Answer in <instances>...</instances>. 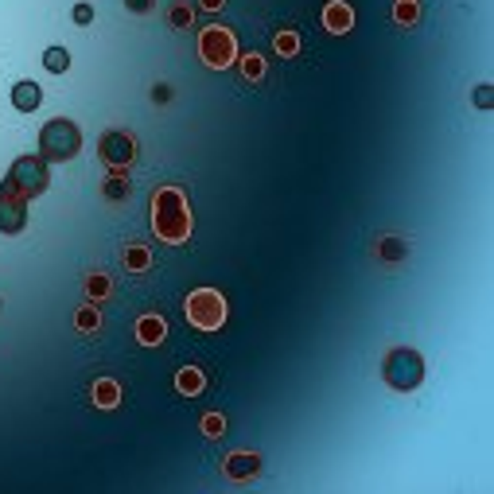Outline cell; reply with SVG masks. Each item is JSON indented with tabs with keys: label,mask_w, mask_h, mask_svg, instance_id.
<instances>
[{
	"label": "cell",
	"mask_w": 494,
	"mask_h": 494,
	"mask_svg": "<svg viewBox=\"0 0 494 494\" xmlns=\"http://www.w3.org/2000/svg\"><path fill=\"white\" fill-rule=\"evenodd\" d=\"M152 230L168 245H183L191 237V207L179 187H160L152 195Z\"/></svg>",
	"instance_id": "6da1fadb"
},
{
	"label": "cell",
	"mask_w": 494,
	"mask_h": 494,
	"mask_svg": "<svg viewBox=\"0 0 494 494\" xmlns=\"http://www.w3.org/2000/svg\"><path fill=\"white\" fill-rule=\"evenodd\" d=\"M47 183H51V176H47L43 156H20V160L8 168V176H4V191L20 195V199H36V195H43Z\"/></svg>",
	"instance_id": "7a4b0ae2"
},
{
	"label": "cell",
	"mask_w": 494,
	"mask_h": 494,
	"mask_svg": "<svg viewBox=\"0 0 494 494\" xmlns=\"http://www.w3.org/2000/svg\"><path fill=\"white\" fill-rule=\"evenodd\" d=\"M183 311H187V323L199 327V331H218L226 323V296L214 292V288H195L191 296L183 300Z\"/></svg>",
	"instance_id": "3957f363"
},
{
	"label": "cell",
	"mask_w": 494,
	"mask_h": 494,
	"mask_svg": "<svg viewBox=\"0 0 494 494\" xmlns=\"http://www.w3.org/2000/svg\"><path fill=\"white\" fill-rule=\"evenodd\" d=\"M382 377H385V385L409 393V390H417V385L424 382V358L417 350H409V347H397V350L385 354Z\"/></svg>",
	"instance_id": "277c9868"
},
{
	"label": "cell",
	"mask_w": 494,
	"mask_h": 494,
	"mask_svg": "<svg viewBox=\"0 0 494 494\" xmlns=\"http://www.w3.org/2000/svg\"><path fill=\"white\" fill-rule=\"evenodd\" d=\"M78 148H82V133L67 117L47 121L43 133H39V156H43V160H74Z\"/></svg>",
	"instance_id": "5b68a950"
},
{
	"label": "cell",
	"mask_w": 494,
	"mask_h": 494,
	"mask_svg": "<svg viewBox=\"0 0 494 494\" xmlns=\"http://www.w3.org/2000/svg\"><path fill=\"white\" fill-rule=\"evenodd\" d=\"M199 55H203V63H207V67L226 70L230 63L237 59V39H234V31H230V28H218V23L203 28V36H199Z\"/></svg>",
	"instance_id": "8992f818"
},
{
	"label": "cell",
	"mask_w": 494,
	"mask_h": 494,
	"mask_svg": "<svg viewBox=\"0 0 494 494\" xmlns=\"http://www.w3.org/2000/svg\"><path fill=\"white\" fill-rule=\"evenodd\" d=\"M133 156H136V141L129 133H121V129H113V133H105L102 136V160L109 163V168H129L133 163Z\"/></svg>",
	"instance_id": "52a82bcc"
},
{
	"label": "cell",
	"mask_w": 494,
	"mask_h": 494,
	"mask_svg": "<svg viewBox=\"0 0 494 494\" xmlns=\"http://www.w3.org/2000/svg\"><path fill=\"white\" fill-rule=\"evenodd\" d=\"M28 226V199L0 191V234H20Z\"/></svg>",
	"instance_id": "ba28073f"
},
{
	"label": "cell",
	"mask_w": 494,
	"mask_h": 494,
	"mask_svg": "<svg viewBox=\"0 0 494 494\" xmlns=\"http://www.w3.org/2000/svg\"><path fill=\"white\" fill-rule=\"evenodd\" d=\"M323 28L331 31V36H347L354 28V12L347 0H331V4L323 8Z\"/></svg>",
	"instance_id": "9c48e42d"
},
{
	"label": "cell",
	"mask_w": 494,
	"mask_h": 494,
	"mask_svg": "<svg viewBox=\"0 0 494 494\" xmlns=\"http://www.w3.org/2000/svg\"><path fill=\"white\" fill-rule=\"evenodd\" d=\"M12 105L20 113H36L39 105H43V90H39L36 82H16L12 86Z\"/></svg>",
	"instance_id": "30bf717a"
},
{
	"label": "cell",
	"mask_w": 494,
	"mask_h": 494,
	"mask_svg": "<svg viewBox=\"0 0 494 494\" xmlns=\"http://www.w3.org/2000/svg\"><path fill=\"white\" fill-rule=\"evenodd\" d=\"M163 335H168V323H163V316H141V319H136V339H141L144 347H156V343H163Z\"/></svg>",
	"instance_id": "8fae6325"
},
{
	"label": "cell",
	"mask_w": 494,
	"mask_h": 494,
	"mask_svg": "<svg viewBox=\"0 0 494 494\" xmlns=\"http://www.w3.org/2000/svg\"><path fill=\"white\" fill-rule=\"evenodd\" d=\"M261 459L253 456V451H234V456L226 459V475L230 479H249V475H257Z\"/></svg>",
	"instance_id": "7c38bea8"
},
{
	"label": "cell",
	"mask_w": 494,
	"mask_h": 494,
	"mask_svg": "<svg viewBox=\"0 0 494 494\" xmlns=\"http://www.w3.org/2000/svg\"><path fill=\"white\" fill-rule=\"evenodd\" d=\"M203 385H207V377H203L199 366H183L176 374V390L183 393V397H195V393H203Z\"/></svg>",
	"instance_id": "4fadbf2b"
},
{
	"label": "cell",
	"mask_w": 494,
	"mask_h": 494,
	"mask_svg": "<svg viewBox=\"0 0 494 494\" xmlns=\"http://www.w3.org/2000/svg\"><path fill=\"white\" fill-rule=\"evenodd\" d=\"M117 397H121L117 382H109V377H102V382H94V401H97L102 409H113V405H117Z\"/></svg>",
	"instance_id": "5bb4252c"
},
{
	"label": "cell",
	"mask_w": 494,
	"mask_h": 494,
	"mask_svg": "<svg viewBox=\"0 0 494 494\" xmlns=\"http://www.w3.org/2000/svg\"><path fill=\"white\" fill-rule=\"evenodd\" d=\"M43 67L51 74H67V67H70L67 47H47V51H43Z\"/></svg>",
	"instance_id": "9a60e30c"
},
{
	"label": "cell",
	"mask_w": 494,
	"mask_h": 494,
	"mask_svg": "<svg viewBox=\"0 0 494 494\" xmlns=\"http://www.w3.org/2000/svg\"><path fill=\"white\" fill-rule=\"evenodd\" d=\"M148 265H152V257H148L144 245H129V249H125V269H133V273H144Z\"/></svg>",
	"instance_id": "2e32d148"
},
{
	"label": "cell",
	"mask_w": 494,
	"mask_h": 494,
	"mask_svg": "<svg viewBox=\"0 0 494 494\" xmlns=\"http://www.w3.org/2000/svg\"><path fill=\"white\" fill-rule=\"evenodd\" d=\"M276 51H281V55H296V51H300V36H296V31H281V36H276Z\"/></svg>",
	"instance_id": "e0dca14e"
},
{
	"label": "cell",
	"mask_w": 494,
	"mask_h": 494,
	"mask_svg": "<svg viewBox=\"0 0 494 494\" xmlns=\"http://www.w3.org/2000/svg\"><path fill=\"white\" fill-rule=\"evenodd\" d=\"M242 74L257 82L261 74H265V63H261V55H245V59H242Z\"/></svg>",
	"instance_id": "ac0fdd59"
},
{
	"label": "cell",
	"mask_w": 494,
	"mask_h": 494,
	"mask_svg": "<svg viewBox=\"0 0 494 494\" xmlns=\"http://www.w3.org/2000/svg\"><path fill=\"white\" fill-rule=\"evenodd\" d=\"M97 323H102V316H97V308H82V311H78V331H94Z\"/></svg>",
	"instance_id": "d6986e66"
},
{
	"label": "cell",
	"mask_w": 494,
	"mask_h": 494,
	"mask_svg": "<svg viewBox=\"0 0 494 494\" xmlns=\"http://www.w3.org/2000/svg\"><path fill=\"white\" fill-rule=\"evenodd\" d=\"M397 23H417V4L413 0H397Z\"/></svg>",
	"instance_id": "ffe728a7"
},
{
	"label": "cell",
	"mask_w": 494,
	"mask_h": 494,
	"mask_svg": "<svg viewBox=\"0 0 494 494\" xmlns=\"http://www.w3.org/2000/svg\"><path fill=\"white\" fill-rule=\"evenodd\" d=\"M86 288H90V296H109V276H102V273H97V276H90Z\"/></svg>",
	"instance_id": "44dd1931"
},
{
	"label": "cell",
	"mask_w": 494,
	"mask_h": 494,
	"mask_svg": "<svg viewBox=\"0 0 494 494\" xmlns=\"http://www.w3.org/2000/svg\"><path fill=\"white\" fill-rule=\"evenodd\" d=\"M382 257H385V261H397V257H405V245H401L397 237H390V242L382 245Z\"/></svg>",
	"instance_id": "7402d4cb"
},
{
	"label": "cell",
	"mask_w": 494,
	"mask_h": 494,
	"mask_svg": "<svg viewBox=\"0 0 494 494\" xmlns=\"http://www.w3.org/2000/svg\"><path fill=\"white\" fill-rule=\"evenodd\" d=\"M94 20V8L90 4H74V23H90Z\"/></svg>",
	"instance_id": "603a6c76"
},
{
	"label": "cell",
	"mask_w": 494,
	"mask_h": 494,
	"mask_svg": "<svg viewBox=\"0 0 494 494\" xmlns=\"http://www.w3.org/2000/svg\"><path fill=\"white\" fill-rule=\"evenodd\" d=\"M475 105H479V109H490V86L475 90Z\"/></svg>",
	"instance_id": "cb8c5ba5"
},
{
	"label": "cell",
	"mask_w": 494,
	"mask_h": 494,
	"mask_svg": "<svg viewBox=\"0 0 494 494\" xmlns=\"http://www.w3.org/2000/svg\"><path fill=\"white\" fill-rule=\"evenodd\" d=\"M105 195H109V199H125V183H121V179H109Z\"/></svg>",
	"instance_id": "d4e9b609"
},
{
	"label": "cell",
	"mask_w": 494,
	"mask_h": 494,
	"mask_svg": "<svg viewBox=\"0 0 494 494\" xmlns=\"http://www.w3.org/2000/svg\"><path fill=\"white\" fill-rule=\"evenodd\" d=\"M187 20H191V12H187V8H183V4H179V8H176V12H171V23H176V28H183V23H187Z\"/></svg>",
	"instance_id": "484cf974"
},
{
	"label": "cell",
	"mask_w": 494,
	"mask_h": 494,
	"mask_svg": "<svg viewBox=\"0 0 494 494\" xmlns=\"http://www.w3.org/2000/svg\"><path fill=\"white\" fill-rule=\"evenodd\" d=\"M203 428H207V436H218V432H222V417H207V421H203Z\"/></svg>",
	"instance_id": "4316f807"
},
{
	"label": "cell",
	"mask_w": 494,
	"mask_h": 494,
	"mask_svg": "<svg viewBox=\"0 0 494 494\" xmlns=\"http://www.w3.org/2000/svg\"><path fill=\"white\" fill-rule=\"evenodd\" d=\"M129 8H133V12H148V8H152V0H125Z\"/></svg>",
	"instance_id": "83f0119b"
},
{
	"label": "cell",
	"mask_w": 494,
	"mask_h": 494,
	"mask_svg": "<svg viewBox=\"0 0 494 494\" xmlns=\"http://www.w3.org/2000/svg\"><path fill=\"white\" fill-rule=\"evenodd\" d=\"M203 4H207V8H218V4H222V0H203Z\"/></svg>",
	"instance_id": "f1b7e54d"
}]
</instances>
